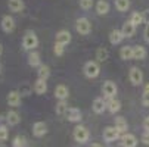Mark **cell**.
<instances>
[{
  "mask_svg": "<svg viewBox=\"0 0 149 147\" xmlns=\"http://www.w3.org/2000/svg\"><path fill=\"white\" fill-rule=\"evenodd\" d=\"M146 55H148V52H146V49H145L143 46H140V44L133 46V59H136V60H143V59L146 57Z\"/></svg>",
  "mask_w": 149,
  "mask_h": 147,
  "instance_id": "cb8c5ba5",
  "label": "cell"
},
{
  "mask_svg": "<svg viewBox=\"0 0 149 147\" xmlns=\"http://www.w3.org/2000/svg\"><path fill=\"white\" fill-rule=\"evenodd\" d=\"M75 30H77V32L80 35H89L92 32V24H90V21L87 18H84V16L78 18L75 21Z\"/></svg>",
  "mask_w": 149,
  "mask_h": 147,
  "instance_id": "277c9868",
  "label": "cell"
},
{
  "mask_svg": "<svg viewBox=\"0 0 149 147\" xmlns=\"http://www.w3.org/2000/svg\"><path fill=\"white\" fill-rule=\"evenodd\" d=\"M65 116H67V119H68L70 122L77 124V122H80V121H81V110H80V109H77V108H70V109L67 110Z\"/></svg>",
  "mask_w": 149,
  "mask_h": 147,
  "instance_id": "e0dca14e",
  "label": "cell"
},
{
  "mask_svg": "<svg viewBox=\"0 0 149 147\" xmlns=\"http://www.w3.org/2000/svg\"><path fill=\"white\" fill-rule=\"evenodd\" d=\"M6 122L10 125V127H15V125H18L21 122V116L16 110H9L6 113Z\"/></svg>",
  "mask_w": 149,
  "mask_h": 147,
  "instance_id": "603a6c76",
  "label": "cell"
},
{
  "mask_svg": "<svg viewBox=\"0 0 149 147\" xmlns=\"http://www.w3.org/2000/svg\"><path fill=\"white\" fill-rule=\"evenodd\" d=\"M143 38H145L146 43H149V24H146V27L143 30Z\"/></svg>",
  "mask_w": 149,
  "mask_h": 147,
  "instance_id": "f35d334b",
  "label": "cell"
},
{
  "mask_svg": "<svg viewBox=\"0 0 149 147\" xmlns=\"http://www.w3.org/2000/svg\"><path fill=\"white\" fill-rule=\"evenodd\" d=\"M108 57H109V52L106 50L105 47H99L96 50V53H95V59L97 62H106V60H108Z\"/></svg>",
  "mask_w": 149,
  "mask_h": 147,
  "instance_id": "4316f807",
  "label": "cell"
},
{
  "mask_svg": "<svg viewBox=\"0 0 149 147\" xmlns=\"http://www.w3.org/2000/svg\"><path fill=\"white\" fill-rule=\"evenodd\" d=\"M142 104H143V106H146V108H149V91H143Z\"/></svg>",
  "mask_w": 149,
  "mask_h": 147,
  "instance_id": "8d00e7d4",
  "label": "cell"
},
{
  "mask_svg": "<svg viewBox=\"0 0 149 147\" xmlns=\"http://www.w3.org/2000/svg\"><path fill=\"white\" fill-rule=\"evenodd\" d=\"M33 88H34V87H31L28 82H22L18 91L21 93V96H30V94H31V91H33Z\"/></svg>",
  "mask_w": 149,
  "mask_h": 147,
  "instance_id": "1f68e13d",
  "label": "cell"
},
{
  "mask_svg": "<svg viewBox=\"0 0 149 147\" xmlns=\"http://www.w3.org/2000/svg\"><path fill=\"white\" fill-rule=\"evenodd\" d=\"M121 146L123 147H137V138L134 134L124 133L121 135Z\"/></svg>",
  "mask_w": 149,
  "mask_h": 147,
  "instance_id": "8fae6325",
  "label": "cell"
},
{
  "mask_svg": "<svg viewBox=\"0 0 149 147\" xmlns=\"http://www.w3.org/2000/svg\"><path fill=\"white\" fill-rule=\"evenodd\" d=\"M143 128H145V131H149V116H146L143 119Z\"/></svg>",
  "mask_w": 149,
  "mask_h": 147,
  "instance_id": "60d3db41",
  "label": "cell"
},
{
  "mask_svg": "<svg viewBox=\"0 0 149 147\" xmlns=\"http://www.w3.org/2000/svg\"><path fill=\"white\" fill-rule=\"evenodd\" d=\"M121 109V101L115 97L112 99H106V110H109L111 113H117Z\"/></svg>",
  "mask_w": 149,
  "mask_h": 147,
  "instance_id": "ac0fdd59",
  "label": "cell"
},
{
  "mask_svg": "<svg viewBox=\"0 0 149 147\" xmlns=\"http://www.w3.org/2000/svg\"><path fill=\"white\" fill-rule=\"evenodd\" d=\"M114 3L118 12H127L130 9V0H114Z\"/></svg>",
  "mask_w": 149,
  "mask_h": 147,
  "instance_id": "f1b7e54d",
  "label": "cell"
},
{
  "mask_svg": "<svg viewBox=\"0 0 149 147\" xmlns=\"http://www.w3.org/2000/svg\"><path fill=\"white\" fill-rule=\"evenodd\" d=\"M0 147H8V146H6L5 143H0Z\"/></svg>",
  "mask_w": 149,
  "mask_h": 147,
  "instance_id": "ee69618b",
  "label": "cell"
},
{
  "mask_svg": "<svg viewBox=\"0 0 149 147\" xmlns=\"http://www.w3.org/2000/svg\"><path fill=\"white\" fill-rule=\"evenodd\" d=\"M129 79H130V82L133 84L134 87H137V86H140V84L143 82V72L137 66H133V68H130Z\"/></svg>",
  "mask_w": 149,
  "mask_h": 147,
  "instance_id": "8992f818",
  "label": "cell"
},
{
  "mask_svg": "<svg viewBox=\"0 0 149 147\" xmlns=\"http://www.w3.org/2000/svg\"><path fill=\"white\" fill-rule=\"evenodd\" d=\"M46 134H47V125L45 122L38 121V122H36L33 125V135L34 137L40 138V137H45Z\"/></svg>",
  "mask_w": 149,
  "mask_h": 147,
  "instance_id": "7c38bea8",
  "label": "cell"
},
{
  "mask_svg": "<svg viewBox=\"0 0 149 147\" xmlns=\"http://www.w3.org/2000/svg\"><path fill=\"white\" fill-rule=\"evenodd\" d=\"M96 13L97 15H108V12H109V9H111V6H109V3L106 2V0H99V2L96 3Z\"/></svg>",
  "mask_w": 149,
  "mask_h": 147,
  "instance_id": "44dd1931",
  "label": "cell"
},
{
  "mask_svg": "<svg viewBox=\"0 0 149 147\" xmlns=\"http://www.w3.org/2000/svg\"><path fill=\"white\" fill-rule=\"evenodd\" d=\"M72 137H74V140H75L77 143L84 144V143L89 141L90 133H89V130L84 127V125H77V127L74 128V131H72Z\"/></svg>",
  "mask_w": 149,
  "mask_h": 147,
  "instance_id": "7a4b0ae2",
  "label": "cell"
},
{
  "mask_svg": "<svg viewBox=\"0 0 149 147\" xmlns=\"http://www.w3.org/2000/svg\"><path fill=\"white\" fill-rule=\"evenodd\" d=\"M90 147H102V144H99V143H93Z\"/></svg>",
  "mask_w": 149,
  "mask_h": 147,
  "instance_id": "b9f144b4",
  "label": "cell"
},
{
  "mask_svg": "<svg viewBox=\"0 0 149 147\" xmlns=\"http://www.w3.org/2000/svg\"><path fill=\"white\" fill-rule=\"evenodd\" d=\"M78 5L83 10H89L93 6V0H78Z\"/></svg>",
  "mask_w": 149,
  "mask_h": 147,
  "instance_id": "e575fe53",
  "label": "cell"
},
{
  "mask_svg": "<svg viewBox=\"0 0 149 147\" xmlns=\"http://www.w3.org/2000/svg\"><path fill=\"white\" fill-rule=\"evenodd\" d=\"M68 109H70V108H68V104H67L65 100H59L58 104H56V108H55V110H56L58 115H65Z\"/></svg>",
  "mask_w": 149,
  "mask_h": 147,
  "instance_id": "f546056e",
  "label": "cell"
},
{
  "mask_svg": "<svg viewBox=\"0 0 149 147\" xmlns=\"http://www.w3.org/2000/svg\"><path fill=\"white\" fill-rule=\"evenodd\" d=\"M117 91H118V88H117V86H115L114 81H109V79H108V81L103 82V86H102V94H103L105 99H112V97H115Z\"/></svg>",
  "mask_w": 149,
  "mask_h": 147,
  "instance_id": "5b68a950",
  "label": "cell"
},
{
  "mask_svg": "<svg viewBox=\"0 0 149 147\" xmlns=\"http://www.w3.org/2000/svg\"><path fill=\"white\" fill-rule=\"evenodd\" d=\"M124 38H125V37H124V34H123L121 30H112V31L109 32V43L114 44V46H115V44H120Z\"/></svg>",
  "mask_w": 149,
  "mask_h": 147,
  "instance_id": "ffe728a7",
  "label": "cell"
},
{
  "mask_svg": "<svg viewBox=\"0 0 149 147\" xmlns=\"http://www.w3.org/2000/svg\"><path fill=\"white\" fill-rule=\"evenodd\" d=\"M46 91H47V81L37 78V81L34 82V93L41 96V94H45Z\"/></svg>",
  "mask_w": 149,
  "mask_h": 147,
  "instance_id": "d6986e66",
  "label": "cell"
},
{
  "mask_svg": "<svg viewBox=\"0 0 149 147\" xmlns=\"http://www.w3.org/2000/svg\"><path fill=\"white\" fill-rule=\"evenodd\" d=\"M6 100H8L9 106H12V108H19V106H21V101H22V96H21V93H19L18 90H12V91H9Z\"/></svg>",
  "mask_w": 149,
  "mask_h": 147,
  "instance_id": "9c48e42d",
  "label": "cell"
},
{
  "mask_svg": "<svg viewBox=\"0 0 149 147\" xmlns=\"http://www.w3.org/2000/svg\"><path fill=\"white\" fill-rule=\"evenodd\" d=\"M114 127H115L121 134H124V133L127 131V121H125L123 116H117L115 121H114Z\"/></svg>",
  "mask_w": 149,
  "mask_h": 147,
  "instance_id": "484cf974",
  "label": "cell"
},
{
  "mask_svg": "<svg viewBox=\"0 0 149 147\" xmlns=\"http://www.w3.org/2000/svg\"><path fill=\"white\" fill-rule=\"evenodd\" d=\"M53 52H55L56 56H62L63 53H65V46H63V44H59V43H55Z\"/></svg>",
  "mask_w": 149,
  "mask_h": 147,
  "instance_id": "d590c367",
  "label": "cell"
},
{
  "mask_svg": "<svg viewBox=\"0 0 149 147\" xmlns=\"http://www.w3.org/2000/svg\"><path fill=\"white\" fill-rule=\"evenodd\" d=\"M0 72H2V66H0Z\"/></svg>",
  "mask_w": 149,
  "mask_h": 147,
  "instance_id": "f6af8a7d",
  "label": "cell"
},
{
  "mask_svg": "<svg viewBox=\"0 0 149 147\" xmlns=\"http://www.w3.org/2000/svg\"><path fill=\"white\" fill-rule=\"evenodd\" d=\"M9 138V130L5 125H0V143H5Z\"/></svg>",
  "mask_w": 149,
  "mask_h": 147,
  "instance_id": "836d02e7",
  "label": "cell"
},
{
  "mask_svg": "<svg viewBox=\"0 0 149 147\" xmlns=\"http://www.w3.org/2000/svg\"><path fill=\"white\" fill-rule=\"evenodd\" d=\"M92 109H93V112H95V113H97V115L103 113V112L106 110V100H105V99H102V97H96V99L93 100Z\"/></svg>",
  "mask_w": 149,
  "mask_h": 147,
  "instance_id": "5bb4252c",
  "label": "cell"
},
{
  "mask_svg": "<svg viewBox=\"0 0 149 147\" xmlns=\"http://www.w3.org/2000/svg\"><path fill=\"white\" fill-rule=\"evenodd\" d=\"M118 138H121V133L115 127H106L103 130V140L105 141L112 143V141H117Z\"/></svg>",
  "mask_w": 149,
  "mask_h": 147,
  "instance_id": "52a82bcc",
  "label": "cell"
},
{
  "mask_svg": "<svg viewBox=\"0 0 149 147\" xmlns=\"http://www.w3.org/2000/svg\"><path fill=\"white\" fill-rule=\"evenodd\" d=\"M55 97L58 100H67L68 96H70V90L68 87L65 86V84H58V86L55 87Z\"/></svg>",
  "mask_w": 149,
  "mask_h": 147,
  "instance_id": "4fadbf2b",
  "label": "cell"
},
{
  "mask_svg": "<svg viewBox=\"0 0 149 147\" xmlns=\"http://www.w3.org/2000/svg\"><path fill=\"white\" fill-rule=\"evenodd\" d=\"M0 25H2V30L5 31V32H13L15 31V28H16V22H15V19H13V16H10V15H5L3 18H2V22H0Z\"/></svg>",
  "mask_w": 149,
  "mask_h": 147,
  "instance_id": "ba28073f",
  "label": "cell"
},
{
  "mask_svg": "<svg viewBox=\"0 0 149 147\" xmlns=\"http://www.w3.org/2000/svg\"><path fill=\"white\" fill-rule=\"evenodd\" d=\"M37 69H38V71H37V77H38L40 79H46V81H47V78L50 77V68H49L47 65L41 63Z\"/></svg>",
  "mask_w": 149,
  "mask_h": 147,
  "instance_id": "83f0119b",
  "label": "cell"
},
{
  "mask_svg": "<svg viewBox=\"0 0 149 147\" xmlns=\"http://www.w3.org/2000/svg\"><path fill=\"white\" fill-rule=\"evenodd\" d=\"M13 147H27V138L24 135H16L12 141Z\"/></svg>",
  "mask_w": 149,
  "mask_h": 147,
  "instance_id": "4dcf8cb0",
  "label": "cell"
},
{
  "mask_svg": "<svg viewBox=\"0 0 149 147\" xmlns=\"http://www.w3.org/2000/svg\"><path fill=\"white\" fill-rule=\"evenodd\" d=\"M37 46H38V37L36 35V32H33V31L25 32V35L22 38V47L28 52H33Z\"/></svg>",
  "mask_w": 149,
  "mask_h": 147,
  "instance_id": "3957f363",
  "label": "cell"
},
{
  "mask_svg": "<svg viewBox=\"0 0 149 147\" xmlns=\"http://www.w3.org/2000/svg\"><path fill=\"white\" fill-rule=\"evenodd\" d=\"M8 6H9V10L13 13H21L25 9L24 0H8Z\"/></svg>",
  "mask_w": 149,
  "mask_h": 147,
  "instance_id": "9a60e30c",
  "label": "cell"
},
{
  "mask_svg": "<svg viewBox=\"0 0 149 147\" xmlns=\"http://www.w3.org/2000/svg\"><path fill=\"white\" fill-rule=\"evenodd\" d=\"M142 15H143V22L145 24H149V9H146L145 12H142Z\"/></svg>",
  "mask_w": 149,
  "mask_h": 147,
  "instance_id": "ab89813d",
  "label": "cell"
},
{
  "mask_svg": "<svg viewBox=\"0 0 149 147\" xmlns=\"http://www.w3.org/2000/svg\"><path fill=\"white\" fill-rule=\"evenodd\" d=\"M130 21L137 27V25H140V24H143V15L140 13V12H133L132 13V16H130Z\"/></svg>",
  "mask_w": 149,
  "mask_h": 147,
  "instance_id": "d6a6232c",
  "label": "cell"
},
{
  "mask_svg": "<svg viewBox=\"0 0 149 147\" xmlns=\"http://www.w3.org/2000/svg\"><path fill=\"white\" fill-rule=\"evenodd\" d=\"M83 72L87 78H96L100 74V66H99V62L97 60H89L84 63L83 66Z\"/></svg>",
  "mask_w": 149,
  "mask_h": 147,
  "instance_id": "6da1fadb",
  "label": "cell"
},
{
  "mask_svg": "<svg viewBox=\"0 0 149 147\" xmlns=\"http://www.w3.org/2000/svg\"><path fill=\"white\" fill-rule=\"evenodd\" d=\"M121 31H123L124 37L130 38V37H133V35H134V32H136V25H134V24L132 22V21L129 19V21H125V22L123 24Z\"/></svg>",
  "mask_w": 149,
  "mask_h": 147,
  "instance_id": "2e32d148",
  "label": "cell"
},
{
  "mask_svg": "<svg viewBox=\"0 0 149 147\" xmlns=\"http://www.w3.org/2000/svg\"><path fill=\"white\" fill-rule=\"evenodd\" d=\"M120 57L123 60H132L133 59V46H123L120 49Z\"/></svg>",
  "mask_w": 149,
  "mask_h": 147,
  "instance_id": "d4e9b609",
  "label": "cell"
},
{
  "mask_svg": "<svg viewBox=\"0 0 149 147\" xmlns=\"http://www.w3.org/2000/svg\"><path fill=\"white\" fill-rule=\"evenodd\" d=\"M71 32L68 30H61L56 32V37H55V43H59V44H63V46H68L71 43Z\"/></svg>",
  "mask_w": 149,
  "mask_h": 147,
  "instance_id": "30bf717a",
  "label": "cell"
},
{
  "mask_svg": "<svg viewBox=\"0 0 149 147\" xmlns=\"http://www.w3.org/2000/svg\"><path fill=\"white\" fill-rule=\"evenodd\" d=\"M2 53H3V46H2V43H0V56H2Z\"/></svg>",
  "mask_w": 149,
  "mask_h": 147,
  "instance_id": "7bdbcfd3",
  "label": "cell"
},
{
  "mask_svg": "<svg viewBox=\"0 0 149 147\" xmlns=\"http://www.w3.org/2000/svg\"><path fill=\"white\" fill-rule=\"evenodd\" d=\"M140 140H142V143H143V144H146V146H149V131H145V133L142 134V137H140Z\"/></svg>",
  "mask_w": 149,
  "mask_h": 147,
  "instance_id": "74e56055",
  "label": "cell"
},
{
  "mask_svg": "<svg viewBox=\"0 0 149 147\" xmlns=\"http://www.w3.org/2000/svg\"><path fill=\"white\" fill-rule=\"evenodd\" d=\"M28 65L31 68H38L41 65V59H40V53L38 52H30L28 55Z\"/></svg>",
  "mask_w": 149,
  "mask_h": 147,
  "instance_id": "7402d4cb",
  "label": "cell"
}]
</instances>
